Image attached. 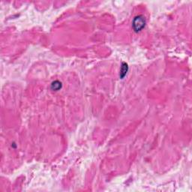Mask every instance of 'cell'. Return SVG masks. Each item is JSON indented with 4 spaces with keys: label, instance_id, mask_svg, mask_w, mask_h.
I'll return each mask as SVG.
<instances>
[{
    "label": "cell",
    "instance_id": "obj_3",
    "mask_svg": "<svg viewBox=\"0 0 192 192\" xmlns=\"http://www.w3.org/2000/svg\"><path fill=\"white\" fill-rule=\"evenodd\" d=\"M62 87H63L62 83L58 81V80H56V81L53 82L52 84H51V89L53 90V91H58L62 88Z\"/></svg>",
    "mask_w": 192,
    "mask_h": 192
},
{
    "label": "cell",
    "instance_id": "obj_2",
    "mask_svg": "<svg viewBox=\"0 0 192 192\" xmlns=\"http://www.w3.org/2000/svg\"><path fill=\"white\" fill-rule=\"evenodd\" d=\"M128 71V65L126 63H122L121 65V69H120V77L121 79H123L126 76L127 73Z\"/></svg>",
    "mask_w": 192,
    "mask_h": 192
},
{
    "label": "cell",
    "instance_id": "obj_1",
    "mask_svg": "<svg viewBox=\"0 0 192 192\" xmlns=\"http://www.w3.org/2000/svg\"><path fill=\"white\" fill-rule=\"evenodd\" d=\"M146 23V21L145 17L143 15H138L135 17L132 22V28H133L134 31L135 32H141L145 28Z\"/></svg>",
    "mask_w": 192,
    "mask_h": 192
}]
</instances>
